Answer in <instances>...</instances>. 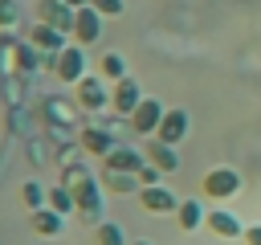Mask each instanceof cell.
I'll return each instance as SVG.
<instances>
[{
  "mask_svg": "<svg viewBox=\"0 0 261 245\" xmlns=\"http://www.w3.org/2000/svg\"><path fill=\"white\" fill-rule=\"evenodd\" d=\"M37 114H41V122H45V127H69V131H77L86 110H82L73 98H65V94H41Z\"/></svg>",
  "mask_w": 261,
  "mask_h": 245,
  "instance_id": "1",
  "label": "cell"
},
{
  "mask_svg": "<svg viewBox=\"0 0 261 245\" xmlns=\"http://www.w3.org/2000/svg\"><path fill=\"white\" fill-rule=\"evenodd\" d=\"M73 90V102L86 110V114H102V110H110V86L98 78V74H86L77 86H69Z\"/></svg>",
  "mask_w": 261,
  "mask_h": 245,
  "instance_id": "2",
  "label": "cell"
},
{
  "mask_svg": "<svg viewBox=\"0 0 261 245\" xmlns=\"http://www.w3.org/2000/svg\"><path fill=\"white\" fill-rule=\"evenodd\" d=\"M106 188H102V180L94 176L90 184H82L77 192H73V200H77V216L86 220V225H102L106 220Z\"/></svg>",
  "mask_w": 261,
  "mask_h": 245,
  "instance_id": "3",
  "label": "cell"
},
{
  "mask_svg": "<svg viewBox=\"0 0 261 245\" xmlns=\"http://www.w3.org/2000/svg\"><path fill=\"white\" fill-rule=\"evenodd\" d=\"M53 74L65 82V86H77L86 74H90V61H86V45H77V41H69L57 57H53Z\"/></svg>",
  "mask_w": 261,
  "mask_h": 245,
  "instance_id": "4",
  "label": "cell"
},
{
  "mask_svg": "<svg viewBox=\"0 0 261 245\" xmlns=\"http://www.w3.org/2000/svg\"><path fill=\"white\" fill-rule=\"evenodd\" d=\"M77 143H82V151H86V155H94V159L102 163V159H106L122 139H118L114 131H106V127L94 118V122H82V127H77Z\"/></svg>",
  "mask_w": 261,
  "mask_h": 245,
  "instance_id": "5",
  "label": "cell"
},
{
  "mask_svg": "<svg viewBox=\"0 0 261 245\" xmlns=\"http://www.w3.org/2000/svg\"><path fill=\"white\" fill-rule=\"evenodd\" d=\"M237 192H241V172L237 167H212L200 180V196H208V200H232Z\"/></svg>",
  "mask_w": 261,
  "mask_h": 245,
  "instance_id": "6",
  "label": "cell"
},
{
  "mask_svg": "<svg viewBox=\"0 0 261 245\" xmlns=\"http://www.w3.org/2000/svg\"><path fill=\"white\" fill-rule=\"evenodd\" d=\"M102 33H106V16H102L94 4H82L77 16H73V33H69V37H73L77 45H98Z\"/></svg>",
  "mask_w": 261,
  "mask_h": 245,
  "instance_id": "7",
  "label": "cell"
},
{
  "mask_svg": "<svg viewBox=\"0 0 261 245\" xmlns=\"http://www.w3.org/2000/svg\"><path fill=\"white\" fill-rule=\"evenodd\" d=\"M163 114H167V110H163L159 98H143V102L135 106V114H130V135H147V139H155Z\"/></svg>",
  "mask_w": 261,
  "mask_h": 245,
  "instance_id": "8",
  "label": "cell"
},
{
  "mask_svg": "<svg viewBox=\"0 0 261 245\" xmlns=\"http://www.w3.org/2000/svg\"><path fill=\"white\" fill-rule=\"evenodd\" d=\"M139 204L147 208V212H155V216H175V208H179V196L159 180V184H147V188H139Z\"/></svg>",
  "mask_w": 261,
  "mask_h": 245,
  "instance_id": "9",
  "label": "cell"
},
{
  "mask_svg": "<svg viewBox=\"0 0 261 245\" xmlns=\"http://www.w3.org/2000/svg\"><path fill=\"white\" fill-rule=\"evenodd\" d=\"M204 229H208L212 237H220V241H241V237H245V220H241L232 208H208Z\"/></svg>",
  "mask_w": 261,
  "mask_h": 245,
  "instance_id": "10",
  "label": "cell"
},
{
  "mask_svg": "<svg viewBox=\"0 0 261 245\" xmlns=\"http://www.w3.org/2000/svg\"><path fill=\"white\" fill-rule=\"evenodd\" d=\"M24 41H29V45H37L41 53H61V49L69 45V33H61V29L45 24V20H33V24H29V33H24Z\"/></svg>",
  "mask_w": 261,
  "mask_h": 245,
  "instance_id": "11",
  "label": "cell"
},
{
  "mask_svg": "<svg viewBox=\"0 0 261 245\" xmlns=\"http://www.w3.org/2000/svg\"><path fill=\"white\" fill-rule=\"evenodd\" d=\"M143 98H147V94H143V90H139V82L126 74V78H122V82H114V90H110V110H114V114H122V118H130V114H135V106H139Z\"/></svg>",
  "mask_w": 261,
  "mask_h": 245,
  "instance_id": "12",
  "label": "cell"
},
{
  "mask_svg": "<svg viewBox=\"0 0 261 245\" xmlns=\"http://www.w3.org/2000/svg\"><path fill=\"white\" fill-rule=\"evenodd\" d=\"M73 16H77V8H69L65 0H41V4H37V20H45V24L61 29V33H73ZM69 41H73V37H69Z\"/></svg>",
  "mask_w": 261,
  "mask_h": 245,
  "instance_id": "13",
  "label": "cell"
},
{
  "mask_svg": "<svg viewBox=\"0 0 261 245\" xmlns=\"http://www.w3.org/2000/svg\"><path fill=\"white\" fill-rule=\"evenodd\" d=\"M188 127H192V118H188V110H179V106H171V110L163 114V122H159V131H155V139H163V143H171V147H179V143L188 139Z\"/></svg>",
  "mask_w": 261,
  "mask_h": 245,
  "instance_id": "14",
  "label": "cell"
},
{
  "mask_svg": "<svg viewBox=\"0 0 261 245\" xmlns=\"http://www.w3.org/2000/svg\"><path fill=\"white\" fill-rule=\"evenodd\" d=\"M29 229H33V237L53 241V237H61V233H65V216H61V212H53V208L45 204V208L29 212Z\"/></svg>",
  "mask_w": 261,
  "mask_h": 245,
  "instance_id": "15",
  "label": "cell"
},
{
  "mask_svg": "<svg viewBox=\"0 0 261 245\" xmlns=\"http://www.w3.org/2000/svg\"><path fill=\"white\" fill-rule=\"evenodd\" d=\"M98 180H102V188H106L110 196H139V188H143L135 172H114V167H102Z\"/></svg>",
  "mask_w": 261,
  "mask_h": 245,
  "instance_id": "16",
  "label": "cell"
},
{
  "mask_svg": "<svg viewBox=\"0 0 261 245\" xmlns=\"http://www.w3.org/2000/svg\"><path fill=\"white\" fill-rule=\"evenodd\" d=\"M204 220H208V208L200 204V196H184L175 208V225L184 233H196V229H204Z\"/></svg>",
  "mask_w": 261,
  "mask_h": 245,
  "instance_id": "17",
  "label": "cell"
},
{
  "mask_svg": "<svg viewBox=\"0 0 261 245\" xmlns=\"http://www.w3.org/2000/svg\"><path fill=\"white\" fill-rule=\"evenodd\" d=\"M143 155H147V163H155L163 176L179 172V155H175V147H171V143H163V139H151V143L143 147Z\"/></svg>",
  "mask_w": 261,
  "mask_h": 245,
  "instance_id": "18",
  "label": "cell"
},
{
  "mask_svg": "<svg viewBox=\"0 0 261 245\" xmlns=\"http://www.w3.org/2000/svg\"><path fill=\"white\" fill-rule=\"evenodd\" d=\"M143 163H147V155H143V151H135L130 143H118V147L102 159V167H114V172H135V176H139V167H143Z\"/></svg>",
  "mask_w": 261,
  "mask_h": 245,
  "instance_id": "19",
  "label": "cell"
},
{
  "mask_svg": "<svg viewBox=\"0 0 261 245\" xmlns=\"http://www.w3.org/2000/svg\"><path fill=\"white\" fill-rule=\"evenodd\" d=\"M20 45H24V37H0V78H12V74H20Z\"/></svg>",
  "mask_w": 261,
  "mask_h": 245,
  "instance_id": "20",
  "label": "cell"
},
{
  "mask_svg": "<svg viewBox=\"0 0 261 245\" xmlns=\"http://www.w3.org/2000/svg\"><path fill=\"white\" fill-rule=\"evenodd\" d=\"M102 82H122L126 78V57L122 53H114V49H106L102 57H98V69H94Z\"/></svg>",
  "mask_w": 261,
  "mask_h": 245,
  "instance_id": "21",
  "label": "cell"
},
{
  "mask_svg": "<svg viewBox=\"0 0 261 245\" xmlns=\"http://www.w3.org/2000/svg\"><path fill=\"white\" fill-rule=\"evenodd\" d=\"M24 94H29V78H20V74H12V78H0V98L8 102V110L24 106Z\"/></svg>",
  "mask_w": 261,
  "mask_h": 245,
  "instance_id": "22",
  "label": "cell"
},
{
  "mask_svg": "<svg viewBox=\"0 0 261 245\" xmlns=\"http://www.w3.org/2000/svg\"><path fill=\"white\" fill-rule=\"evenodd\" d=\"M37 110H24V106H16V110H8V127L20 135V139H33L37 135Z\"/></svg>",
  "mask_w": 261,
  "mask_h": 245,
  "instance_id": "23",
  "label": "cell"
},
{
  "mask_svg": "<svg viewBox=\"0 0 261 245\" xmlns=\"http://www.w3.org/2000/svg\"><path fill=\"white\" fill-rule=\"evenodd\" d=\"M94 245H130V241L118 220H102V225H94Z\"/></svg>",
  "mask_w": 261,
  "mask_h": 245,
  "instance_id": "24",
  "label": "cell"
},
{
  "mask_svg": "<svg viewBox=\"0 0 261 245\" xmlns=\"http://www.w3.org/2000/svg\"><path fill=\"white\" fill-rule=\"evenodd\" d=\"M24 24V12H20V0H0V37L16 33Z\"/></svg>",
  "mask_w": 261,
  "mask_h": 245,
  "instance_id": "25",
  "label": "cell"
},
{
  "mask_svg": "<svg viewBox=\"0 0 261 245\" xmlns=\"http://www.w3.org/2000/svg\"><path fill=\"white\" fill-rule=\"evenodd\" d=\"M20 204H24L29 212L45 208V204H49V188H41L37 180H24V184H20Z\"/></svg>",
  "mask_w": 261,
  "mask_h": 245,
  "instance_id": "26",
  "label": "cell"
},
{
  "mask_svg": "<svg viewBox=\"0 0 261 245\" xmlns=\"http://www.w3.org/2000/svg\"><path fill=\"white\" fill-rule=\"evenodd\" d=\"M49 208L61 212V216H69V212H77V200H73V192H69L65 184H53V188H49Z\"/></svg>",
  "mask_w": 261,
  "mask_h": 245,
  "instance_id": "27",
  "label": "cell"
},
{
  "mask_svg": "<svg viewBox=\"0 0 261 245\" xmlns=\"http://www.w3.org/2000/svg\"><path fill=\"white\" fill-rule=\"evenodd\" d=\"M24 155H29V159H33L37 167H45V163H53V143H49V139H37V135H33V139H24Z\"/></svg>",
  "mask_w": 261,
  "mask_h": 245,
  "instance_id": "28",
  "label": "cell"
},
{
  "mask_svg": "<svg viewBox=\"0 0 261 245\" xmlns=\"http://www.w3.org/2000/svg\"><path fill=\"white\" fill-rule=\"evenodd\" d=\"M90 180H94V172H90L86 163H73V167H61V180H57V184H65L69 192H77V188L90 184Z\"/></svg>",
  "mask_w": 261,
  "mask_h": 245,
  "instance_id": "29",
  "label": "cell"
},
{
  "mask_svg": "<svg viewBox=\"0 0 261 245\" xmlns=\"http://www.w3.org/2000/svg\"><path fill=\"white\" fill-rule=\"evenodd\" d=\"M77 155H86L77 139H73V143H65V147H53V167H73V163H77Z\"/></svg>",
  "mask_w": 261,
  "mask_h": 245,
  "instance_id": "30",
  "label": "cell"
},
{
  "mask_svg": "<svg viewBox=\"0 0 261 245\" xmlns=\"http://www.w3.org/2000/svg\"><path fill=\"white\" fill-rule=\"evenodd\" d=\"M90 4H94L102 16H122V12H126V0H90Z\"/></svg>",
  "mask_w": 261,
  "mask_h": 245,
  "instance_id": "31",
  "label": "cell"
},
{
  "mask_svg": "<svg viewBox=\"0 0 261 245\" xmlns=\"http://www.w3.org/2000/svg\"><path fill=\"white\" fill-rule=\"evenodd\" d=\"M159 180H163V172H159L155 163H143V167H139V184H143V188H147V184H159Z\"/></svg>",
  "mask_w": 261,
  "mask_h": 245,
  "instance_id": "32",
  "label": "cell"
},
{
  "mask_svg": "<svg viewBox=\"0 0 261 245\" xmlns=\"http://www.w3.org/2000/svg\"><path fill=\"white\" fill-rule=\"evenodd\" d=\"M245 245H261V220H253V225H245V237H241Z\"/></svg>",
  "mask_w": 261,
  "mask_h": 245,
  "instance_id": "33",
  "label": "cell"
},
{
  "mask_svg": "<svg viewBox=\"0 0 261 245\" xmlns=\"http://www.w3.org/2000/svg\"><path fill=\"white\" fill-rule=\"evenodd\" d=\"M65 4H69V8H82V4H90V0H65Z\"/></svg>",
  "mask_w": 261,
  "mask_h": 245,
  "instance_id": "34",
  "label": "cell"
},
{
  "mask_svg": "<svg viewBox=\"0 0 261 245\" xmlns=\"http://www.w3.org/2000/svg\"><path fill=\"white\" fill-rule=\"evenodd\" d=\"M130 245H151V241H130Z\"/></svg>",
  "mask_w": 261,
  "mask_h": 245,
  "instance_id": "35",
  "label": "cell"
}]
</instances>
